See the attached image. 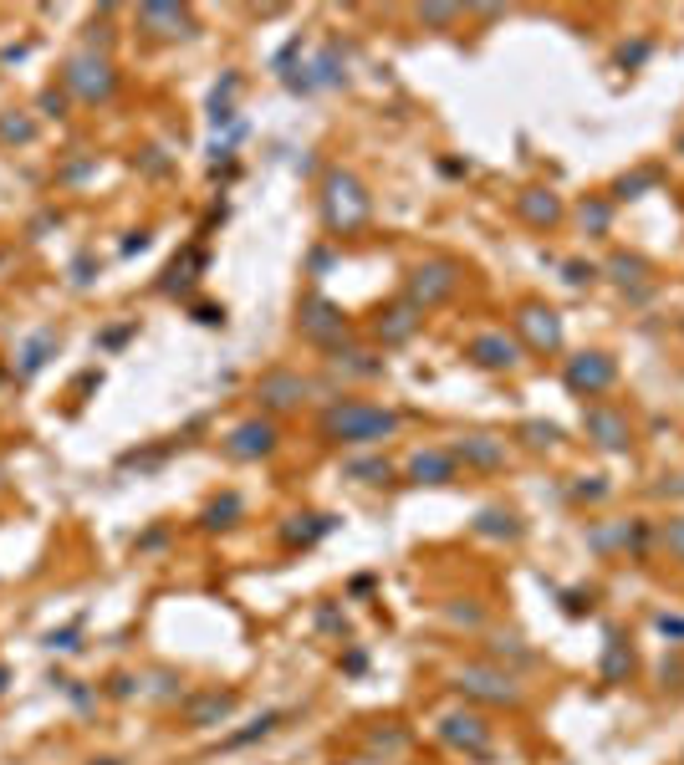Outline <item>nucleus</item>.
<instances>
[{
  "label": "nucleus",
  "instance_id": "1",
  "mask_svg": "<svg viewBox=\"0 0 684 765\" xmlns=\"http://www.w3.org/2000/svg\"><path fill=\"white\" fill-rule=\"evenodd\" d=\"M317 434L327 444H378V439L398 434V414L378 404H358V398H333L322 408Z\"/></svg>",
  "mask_w": 684,
  "mask_h": 765
},
{
  "label": "nucleus",
  "instance_id": "2",
  "mask_svg": "<svg viewBox=\"0 0 684 765\" xmlns=\"http://www.w3.org/2000/svg\"><path fill=\"white\" fill-rule=\"evenodd\" d=\"M368 215H373V200H368L363 179L348 169H327V179H322V219H327V230L348 235Z\"/></svg>",
  "mask_w": 684,
  "mask_h": 765
},
{
  "label": "nucleus",
  "instance_id": "3",
  "mask_svg": "<svg viewBox=\"0 0 684 765\" xmlns=\"http://www.w3.org/2000/svg\"><path fill=\"white\" fill-rule=\"evenodd\" d=\"M455 286H460V266L455 261H419L409 271V281H404V301L419 307V312H430V307L455 297Z\"/></svg>",
  "mask_w": 684,
  "mask_h": 765
},
{
  "label": "nucleus",
  "instance_id": "4",
  "mask_svg": "<svg viewBox=\"0 0 684 765\" xmlns=\"http://www.w3.org/2000/svg\"><path fill=\"white\" fill-rule=\"evenodd\" d=\"M455 689L465 699H480V704H521V684L511 669H495V663H465L455 673Z\"/></svg>",
  "mask_w": 684,
  "mask_h": 765
},
{
  "label": "nucleus",
  "instance_id": "5",
  "mask_svg": "<svg viewBox=\"0 0 684 765\" xmlns=\"http://www.w3.org/2000/svg\"><path fill=\"white\" fill-rule=\"evenodd\" d=\"M297 327H302L306 342L317 347H342L348 342V316H342V307L337 301H327L322 291H312V297H302V312H297Z\"/></svg>",
  "mask_w": 684,
  "mask_h": 765
},
{
  "label": "nucleus",
  "instance_id": "6",
  "mask_svg": "<svg viewBox=\"0 0 684 765\" xmlns=\"http://www.w3.org/2000/svg\"><path fill=\"white\" fill-rule=\"evenodd\" d=\"M562 383H567L577 398H598V393H608L618 383V362L608 358V352H577V358H567V368H562Z\"/></svg>",
  "mask_w": 684,
  "mask_h": 765
},
{
  "label": "nucleus",
  "instance_id": "7",
  "mask_svg": "<svg viewBox=\"0 0 684 765\" xmlns=\"http://www.w3.org/2000/svg\"><path fill=\"white\" fill-rule=\"evenodd\" d=\"M62 82L82 97V102H108L112 87H118V77H112V62H108V57H97V51H82V57H72Z\"/></svg>",
  "mask_w": 684,
  "mask_h": 765
},
{
  "label": "nucleus",
  "instance_id": "8",
  "mask_svg": "<svg viewBox=\"0 0 684 765\" xmlns=\"http://www.w3.org/2000/svg\"><path fill=\"white\" fill-rule=\"evenodd\" d=\"M312 393L317 388H312L302 373H291V368H271V373H261V383H255V398H261V408H271V414H291V408H302Z\"/></svg>",
  "mask_w": 684,
  "mask_h": 765
},
{
  "label": "nucleus",
  "instance_id": "9",
  "mask_svg": "<svg viewBox=\"0 0 684 765\" xmlns=\"http://www.w3.org/2000/svg\"><path fill=\"white\" fill-rule=\"evenodd\" d=\"M582 429H588V439L598 444V449H608V454H623L628 444H634V423H628V414H618V408H608V404L582 408Z\"/></svg>",
  "mask_w": 684,
  "mask_h": 765
},
{
  "label": "nucleus",
  "instance_id": "10",
  "mask_svg": "<svg viewBox=\"0 0 684 765\" xmlns=\"http://www.w3.org/2000/svg\"><path fill=\"white\" fill-rule=\"evenodd\" d=\"M516 337H521L531 352H557L562 347V316L552 307H541V301H526L521 312H516Z\"/></svg>",
  "mask_w": 684,
  "mask_h": 765
},
{
  "label": "nucleus",
  "instance_id": "11",
  "mask_svg": "<svg viewBox=\"0 0 684 765\" xmlns=\"http://www.w3.org/2000/svg\"><path fill=\"white\" fill-rule=\"evenodd\" d=\"M440 740L455 750H465V755H475V761H485L491 755V725L480 715H445L440 719Z\"/></svg>",
  "mask_w": 684,
  "mask_h": 765
},
{
  "label": "nucleus",
  "instance_id": "12",
  "mask_svg": "<svg viewBox=\"0 0 684 765\" xmlns=\"http://www.w3.org/2000/svg\"><path fill=\"white\" fill-rule=\"evenodd\" d=\"M276 449V423L271 419H245L225 434V454L230 459H266Z\"/></svg>",
  "mask_w": 684,
  "mask_h": 765
},
{
  "label": "nucleus",
  "instance_id": "13",
  "mask_svg": "<svg viewBox=\"0 0 684 765\" xmlns=\"http://www.w3.org/2000/svg\"><path fill=\"white\" fill-rule=\"evenodd\" d=\"M649 541H653L649 520H618V526H592L588 531L592 551H634V556H644Z\"/></svg>",
  "mask_w": 684,
  "mask_h": 765
},
{
  "label": "nucleus",
  "instance_id": "14",
  "mask_svg": "<svg viewBox=\"0 0 684 765\" xmlns=\"http://www.w3.org/2000/svg\"><path fill=\"white\" fill-rule=\"evenodd\" d=\"M470 358L485 373H511L521 362V342H511L506 332H480V337H470Z\"/></svg>",
  "mask_w": 684,
  "mask_h": 765
},
{
  "label": "nucleus",
  "instance_id": "15",
  "mask_svg": "<svg viewBox=\"0 0 684 765\" xmlns=\"http://www.w3.org/2000/svg\"><path fill=\"white\" fill-rule=\"evenodd\" d=\"M138 26L159 41H179V36H194V21L184 5H144L138 11Z\"/></svg>",
  "mask_w": 684,
  "mask_h": 765
},
{
  "label": "nucleus",
  "instance_id": "16",
  "mask_svg": "<svg viewBox=\"0 0 684 765\" xmlns=\"http://www.w3.org/2000/svg\"><path fill=\"white\" fill-rule=\"evenodd\" d=\"M608 276L623 286V291H634V301H649V261L644 255H634V250H618V255H608Z\"/></svg>",
  "mask_w": 684,
  "mask_h": 765
},
{
  "label": "nucleus",
  "instance_id": "17",
  "mask_svg": "<svg viewBox=\"0 0 684 765\" xmlns=\"http://www.w3.org/2000/svg\"><path fill=\"white\" fill-rule=\"evenodd\" d=\"M230 715H235V694H230V689H209V694H194V699L184 704V719H190L194 730L225 725Z\"/></svg>",
  "mask_w": 684,
  "mask_h": 765
},
{
  "label": "nucleus",
  "instance_id": "18",
  "mask_svg": "<svg viewBox=\"0 0 684 765\" xmlns=\"http://www.w3.org/2000/svg\"><path fill=\"white\" fill-rule=\"evenodd\" d=\"M516 215H521L526 225H537V230H552V225L562 219V200L552 194V189L531 184V189H521V194H516Z\"/></svg>",
  "mask_w": 684,
  "mask_h": 765
},
{
  "label": "nucleus",
  "instance_id": "19",
  "mask_svg": "<svg viewBox=\"0 0 684 765\" xmlns=\"http://www.w3.org/2000/svg\"><path fill=\"white\" fill-rule=\"evenodd\" d=\"M419 307H409V301H398V307H388V312H378V322H373V332H378V342L383 347H398V342H409L419 332Z\"/></svg>",
  "mask_w": 684,
  "mask_h": 765
},
{
  "label": "nucleus",
  "instance_id": "20",
  "mask_svg": "<svg viewBox=\"0 0 684 765\" xmlns=\"http://www.w3.org/2000/svg\"><path fill=\"white\" fill-rule=\"evenodd\" d=\"M449 454H455V459H465V465H475V469H501V465H506V439H495V434H465Z\"/></svg>",
  "mask_w": 684,
  "mask_h": 765
},
{
  "label": "nucleus",
  "instance_id": "21",
  "mask_svg": "<svg viewBox=\"0 0 684 765\" xmlns=\"http://www.w3.org/2000/svg\"><path fill=\"white\" fill-rule=\"evenodd\" d=\"M455 465H460V459L449 449H419L414 459H409V480L414 485H449L455 480Z\"/></svg>",
  "mask_w": 684,
  "mask_h": 765
},
{
  "label": "nucleus",
  "instance_id": "22",
  "mask_svg": "<svg viewBox=\"0 0 684 765\" xmlns=\"http://www.w3.org/2000/svg\"><path fill=\"white\" fill-rule=\"evenodd\" d=\"M333 368L348 378H378L383 373V358L368 352V347H333Z\"/></svg>",
  "mask_w": 684,
  "mask_h": 765
},
{
  "label": "nucleus",
  "instance_id": "23",
  "mask_svg": "<svg viewBox=\"0 0 684 765\" xmlns=\"http://www.w3.org/2000/svg\"><path fill=\"white\" fill-rule=\"evenodd\" d=\"M57 347H62V337H57V332H51V327H41V332H36V337H31V342L21 347V362H16V373H21V378L41 373V362H47V358H57Z\"/></svg>",
  "mask_w": 684,
  "mask_h": 765
},
{
  "label": "nucleus",
  "instance_id": "24",
  "mask_svg": "<svg viewBox=\"0 0 684 765\" xmlns=\"http://www.w3.org/2000/svg\"><path fill=\"white\" fill-rule=\"evenodd\" d=\"M628 673H634V654H628V643H623V633H608L603 684H628Z\"/></svg>",
  "mask_w": 684,
  "mask_h": 765
},
{
  "label": "nucleus",
  "instance_id": "25",
  "mask_svg": "<svg viewBox=\"0 0 684 765\" xmlns=\"http://www.w3.org/2000/svg\"><path fill=\"white\" fill-rule=\"evenodd\" d=\"M333 531V516H287V526H281V541L287 547H312L317 536Z\"/></svg>",
  "mask_w": 684,
  "mask_h": 765
},
{
  "label": "nucleus",
  "instance_id": "26",
  "mask_svg": "<svg viewBox=\"0 0 684 765\" xmlns=\"http://www.w3.org/2000/svg\"><path fill=\"white\" fill-rule=\"evenodd\" d=\"M491 658H511L516 669H537V648H526L516 633H491Z\"/></svg>",
  "mask_w": 684,
  "mask_h": 765
},
{
  "label": "nucleus",
  "instance_id": "27",
  "mask_svg": "<svg viewBox=\"0 0 684 765\" xmlns=\"http://www.w3.org/2000/svg\"><path fill=\"white\" fill-rule=\"evenodd\" d=\"M521 531H526V526L511 516V511H480V516H475V536H501V541H516Z\"/></svg>",
  "mask_w": 684,
  "mask_h": 765
},
{
  "label": "nucleus",
  "instance_id": "28",
  "mask_svg": "<svg viewBox=\"0 0 684 765\" xmlns=\"http://www.w3.org/2000/svg\"><path fill=\"white\" fill-rule=\"evenodd\" d=\"M516 439H521L526 449H557L562 429H557V423H546V419H526L521 429H516Z\"/></svg>",
  "mask_w": 684,
  "mask_h": 765
},
{
  "label": "nucleus",
  "instance_id": "29",
  "mask_svg": "<svg viewBox=\"0 0 684 765\" xmlns=\"http://www.w3.org/2000/svg\"><path fill=\"white\" fill-rule=\"evenodd\" d=\"M577 219H582V230H588V235H608V230H613V204L592 194V200L577 204Z\"/></svg>",
  "mask_w": 684,
  "mask_h": 765
},
{
  "label": "nucleus",
  "instance_id": "30",
  "mask_svg": "<svg viewBox=\"0 0 684 765\" xmlns=\"http://www.w3.org/2000/svg\"><path fill=\"white\" fill-rule=\"evenodd\" d=\"M342 67H348V62H342V51H337V47H322L317 67H312V72H317L312 82H317V87H342V82H348V72H342Z\"/></svg>",
  "mask_w": 684,
  "mask_h": 765
},
{
  "label": "nucleus",
  "instance_id": "31",
  "mask_svg": "<svg viewBox=\"0 0 684 765\" xmlns=\"http://www.w3.org/2000/svg\"><path fill=\"white\" fill-rule=\"evenodd\" d=\"M659 184V169H634V173H623L618 184H613V200H638L644 189Z\"/></svg>",
  "mask_w": 684,
  "mask_h": 765
},
{
  "label": "nucleus",
  "instance_id": "32",
  "mask_svg": "<svg viewBox=\"0 0 684 765\" xmlns=\"http://www.w3.org/2000/svg\"><path fill=\"white\" fill-rule=\"evenodd\" d=\"M348 480L383 485V480H394V465L388 459H348Z\"/></svg>",
  "mask_w": 684,
  "mask_h": 765
},
{
  "label": "nucleus",
  "instance_id": "33",
  "mask_svg": "<svg viewBox=\"0 0 684 765\" xmlns=\"http://www.w3.org/2000/svg\"><path fill=\"white\" fill-rule=\"evenodd\" d=\"M235 516H240V495H220L205 511V526L209 531H225V526H235Z\"/></svg>",
  "mask_w": 684,
  "mask_h": 765
},
{
  "label": "nucleus",
  "instance_id": "34",
  "mask_svg": "<svg viewBox=\"0 0 684 765\" xmlns=\"http://www.w3.org/2000/svg\"><path fill=\"white\" fill-rule=\"evenodd\" d=\"M404 745H409V734L394 730V725H388V730H373V734H368V750H373V755H378V750H383V755H398Z\"/></svg>",
  "mask_w": 684,
  "mask_h": 765
},
{
  "label": "nucleus",
  "instance_id": "35",
  "mask_svg": "<svg viewBox=\"0 0 684 765\" xmlns=\"http://www.w3.org/2000/svg\"><path fill=\"white\" fill-rule=\"evenodd\" d=\"M659 541H664V551L674 556V562H684V516H669L664 531H659Z\"/></svg>",
  "mask_w": 684,
  "mask_h": 765
},
{
  "label": "nucleus",
  "instance_id": "36",
  "mask_svg": "<svg viewBox=\"0 0 684 765\" xmlns=\"http://www.w3.org/2000/svg\"><path fill=\"white\" fill-rule=\"evenodd\" d=\"M577 500H608L613 495V485H608V475H582V480L573 485Z\"/></svg>",
  "mask_w": 684,
  "mask_h": 765
},
{
  "label": "nucleus",
  "instance_id": "37",
  "mask_svg": "<svg viewBox=\"0 0 684 765\" xmlns=\"http://www.w3.org/2000/svg\"><path fill=\"white\" fill-rule=\"evenodd\" d=\"M649 51H653V41H623V47H618V67H623V72H634V67L649 62Z\"/></svg>",
  "mask_w": 684,
  "mask_h": 765
},
{
  "label": "nucleus",
  "instance_id": "38",
  "mask_svg": "<svg viewBox=\"0 0 684 765\" xmlns=\"http://www.w3.org/2000/svg\"><path fill=\"white\" fill-rule=\"evenodd\" d=\"M31 133H36L31 118H21V112H16V118H0V138H5V143H26Z\"/></svg>",
  "mask_w": 684,
  "mask_h": 765
},
{
  "label": "nucleus",
  "instance_id": "39",
  "mask_svg": "<svg viewBox=\"0 0 684 765\" xmlns=\"http://www.w3.org/2000/svg\"><path fill=\"white\" fill-rule=\"evenodd\" d=\"M276 725H281V715H261L251 725V730H240V734H230V745H251V740H261V734H271L276 730Z\"/></svg>",
  "mask_w": 684,
  "mask_h": 765
},
{
  "label": "nucleus",
  "instance_id": "40",
  "mask_svg": "<svg viewBox=\"0 0 684 765\" xmlns=\"http://www.w3.org/2000/svg\"><path fill=\"white\" fill-rule=\"evenodd\" d=\"M592 276H598L592 261H567V266H562V281H567V286H588Z\"/></svg>",
  "mask_w": 684,
  "mask_h": 765
},
{
  "label": "nucleus",
  "instance_id": "41",
  "mask_svg": "<svg viewBox=\"0 0 684 765\" xmlns=\"http://www.w3.org/2000/svg\"><path fill=\"white\" fill-rule=\"evenodd\" d=\"M419 21H424V26H455V21H460V11H455V5H424V11H419Z\"/></svg>",
  "mask_w": 684,
  "mask_h": 765
},
{
  "label": "nucleus",
  "instance_id": "42",
  "mask_svg": "<svg viewBox=\"0 0 684 765\" xmlns=\"http://www.w3.org/2000/svg\"><path fill=\"white\" fill-rule=\"evenodd\" d=\"M680 679H684V658H664V663H659V684L680 689Z\"/></svg>",
  "mask_w": 684,
  "mask_h": 765
},
{
  "label": "nucleus",
  "instance_id": "43",
  "mask_svg": "<svg viewBox=\"0 0 684 765\" xmlns=\"http://www.w3.org/2000/svg\"><path fill=\"white\" fill-rule=\"evenodd\" d=\"M148 694H154V699H179V679H174V673H159Z\"/></svg>",
  "mask_w": 684,
  "mask_h": 765
},
{
  "label": "nucleus",
  "instance_id": "44",
  "mask_svg": "<svg viewBox=\"0 0 684 765\" xmlns=\"http://www.w3.org/2000/svg\"><path fill=\"white\" fill-rule=\"evenodd\" d=\"M194 322H205V327H225V307H194Z\"/></svg>",
  "mask_w": 684,
  "mask_h": 765
},
{
  "label": "nucleus",
  "instance_id": "45",
  "mask_svg": "<svg viewBox=\"0 0 684 765\" xmlns=\"http://www.w3.org/2000/svg\"><path fill=\"white\" fill-rule=\"evenodd\" d=\"M449 618H455V623H465V627H480V608H475V602H465V608H449Z\"/></svg>",
  "mask_w": 684,
  "mask_h": 765
},
{
  "label": "nucleus",
  "instance_id": "46",
  "mask_svg": "<svg viewBox=\"0 0 684 765\" xmlns=\"http://www.w3.org/2000/svg\"><path fill=\"white\" fill-rule=\"evenodd\" d=\"M144 173H169V158H164V148H148V154H144Z\"/></svg>",
  "mask_w": 684,
  "mask_h": 765
},
{
  "label": "nucleus",
  "instance_id": "47",
  "mask_svg": "<svg viewBox=\"0 0 684 765\" xmlns=\"http://www.w3.org/2000/svg\"><path fill=\"white\" fill-rule=\"evenodd\" d=\"M47 648H62V654H72V648H77V633H72V627H67V633H51Z\"/></svg>",
  "mask_w": 684,
  "mask_h": 765
},
{
  "label": "nucleus",
  "instance_id": "48",
  "mask_svg": "<svg viewBox=\"0 0 684 765\" xmlns=\"http://www.w3.org/2000/svg\"><path fill=\"white\" fill-rule=\"evenodd\" d=\"M659 633H664V638H684V618H659Z\"/></svg>",
  "mask_w": 684,
  "mask_h": 765
},
{
  "label": "nucleus",
  "instance_id": "49",
  "mask_svg": "<svg viewBox=\"0 0 684 765\" xmlns=\"http://www.w3.org/2000/svg\"><path fill=\"white\" fill-rule=\"evenodd\" d=\"M138 250H148V230H133L123 240V255H138Z\"/></svg>",
  "mask_w": 684,
  "mask_h": 765
},
{
  "label": "nucleus",
  "instance_id": "50",
  "mask_svg": "<svg viewBox=\"0 0 684 765\" xmlns=\"http://www.w3.org/2000/svg\"><path fill=\"white\" fill-rule=\"evenodd\" d=\"M72 281H77V286H87V281H93V255H82L77 266H72Z\"/></svg>",
  "mask_w": 684,
  "mask_h": 765
},
{
  "label": "nucleus",
  "instance_id": "51",
  "mask_svg": "<svg viewBox=\"0 0 684 765\" xmlns=\"http://www.w3.org/2000/svg\"><path fill=\"white\" fill-rule=\"evenodd\" d=\"M62 108H67L62 93H41V112H57V118H62Z\"/></svg>",
  "mask_w": 684,
  "mask_h": 765
},
{
  "label": "nucleus",
  "instance_id": "52",
  "mask_svg": "<svg viewBox=\"0 0 684 765\" xmlns=\"http://www.w3.org/2000/svg\"><path fill=\"white\" fill-rule=\"evenodd\" d=\"M592 608V602H582V592H567V612H573V618H577V612H588Z\"/></svg>",
  "mask_w": 684,
  "mask_h": 765
},
{
  "label": "nucleus",
  "instance_id": "53",
  "mask_svg": "<svg viewBox=\"0 0 684 765\" xmlns=\"http://www.w3.org/2000/svg\"><path fill=\"white\" fill-rule=\"evenodd\" d=\"M333 266V250H312V271H327Z\"/></svg>",
  "mask_w": 684,
  "mask_h": 765
},
{
  "label": "nucleus",
  "instance_id": "54",
  "mask_svg": "<svg viewBox=\"0 0 684 765\" xmlns=\"http://www.w3.org/2000/svg\"><path fill=\"white\" fill-rule=\"evenodd\" d=\"M93 765H118V761H93Z\"/></svg>",
  "mask_w": 684,
  "mask_h": 765
},
{
  "label": "nucleus",
  "instance_id": "55",
  "mask_svg": "<svg viewBox=\"0 0 684 765\" xmlns=\"http://www.w3.org/2000/svg\"><path fill=\"white\" fill-rule=\"evenodd\" d=\"M0 689H5V673H0Z\"/></svg>",
  "mask_w": 684,
  "mask_h": 765
},
{
  "label": "nucleus",
  "instance_id": "56",
  "mask_svg": "<svg viewBox=\"0 0 684 765\" xmlns=\"http://www.w3.org/2000/svg\"><path fill=\"white\" fill-rule=\"evenodd\" d=\"M680 154H684V138H680Z\"/></svg>",
  "mask_w": 684,
  "mask_h": 765
}]
</instances>
